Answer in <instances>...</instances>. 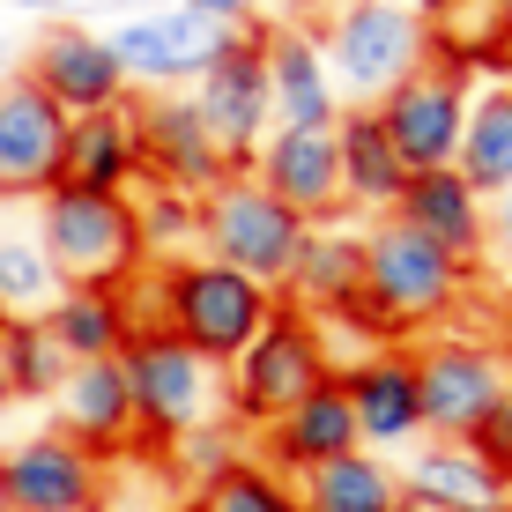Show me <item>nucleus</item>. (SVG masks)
Wrapping results in <instances>:
<instances>
[{"label":"nucleus","mask_w":512,"mask_h":512,"mask_svg":"<svg viewBox=\"0 0 512 512\" xmlns=\"http://www.w3.org/2000/svg\"><path fill=\"white\" fill-rule=\"evenodd\" d=\"M468 446H475V453H483V461H490V468H505V475H512V386H505V394H498V409H490V416H483V431H475V438H468Z\"/></svg>","instance_id":"72a5a7b5"},{"label":"nucleus","mask_w":512,"mask_h":512,"mask_svg":"<svg viewBox=\"0 0 512 512\" xmlns=\"http://www.w3.org/2000/svg\"><path fill=\"white\" fill-rule=\"evenodd\" d=\"M268 97L275 127L297 134H334V119H342V90H334L327 52L305 23H268Z\"/></svg>","instance_id":"aec40b11"},{"label":"nucleus","mask_w":512,"mask_h":512,"mask_svg":"<svg viewBox=\"0 0 512 512\" xmlns=\"http://www.w3.org/2000/svg\"><path fill=\"white\" fill-rule=\"evenodd\" d=\"M0 512H8V505H0Z\"/></svg>","instance_id":"c03bdc74"},{"label":"nucleus","mask_w":512,"mask_h":512,"mask_svg":"<svg viewBox=\"0 0 512 512\" xmlns=\"http://www.w3.org/2000/svg\"><path fill=\"white\" fill-rule=\"evenodd\" d=\"M253 171L260 186L275 193L282 208H297L305 223H327L342 208V156H334V134H297V127H275L268 141L253 149Z\"/></svg>","instance_id":"412c9836"},{"label":"nucleus","mask_w":512,"mask_h":512,"mask_svg":"<svg viewBox=\"0 0 512 512\" xmlns=\"http://www.w3.org/2000/svg\"><path fill=\"white\" fill-rule=\"evenodd\" d=\"M179 8L208 15V23H216V30H238V23H253V0H179Z\"/></svg>","instance_id":"f704fd0d"},{"label":"nucleus","mask_w":512,"mask_h":512,"mask_svg":"<svg viewBox=\"0 0 512 512\" xmlns=\"http://www.w3.org/2000/svg\"><path fill=\"white\" fill-rule=\"evenodd\" d=\"M223 38L231 30H216L208 15L193 8H156V15H134V23L112 30V52L119 67H127V82H141V90H186V82L208 75V60L223 52Z\"/></svg>","instance_id":"ddd939ff"},{"label":"nucleus","mask_w":512,"mask_h":512,"mask_svg":"<svg viewBox=\"0 0 512 512\" xmlns=\"http://www.w3.org/2000/svg\"><path fill=\"white\" fill-rule=\"evenodd\" d=\"M297 505L305 512H394L401 505V475L386 468V453H342V461L297 475Z\"/></svg>","instance_id":"bb28decb"},{"label":"nucleus","mask_w":512,"mask_h":512,"mask_svg":"<svg viewBox=\"0 0 512 512\" xmlns=\"http://www.w3.org/2000/svg\"><path fill=\"white\" fill-rule=\"evenodd\" d=\"M134 216H141V245H149V260H186V245H201V201H193V193L141 186Z\"/></svg>","instance_id":"473e14b6"},{"label":"nucleus","mask_w":512,"mask_h":512,"mask_svg":"<svg viewBox=\"0 0 512 512\" xmlns=\"http://www.w3.org/2000/svg\"><path fill=\"white\" fill-rule=\"evenodd\" d=\"M394 216L409 223L416 238H431L446 260H461L468 275L483 268V253H490V201H483V193H475L453 164H446V171H409Z\"/></svg>","instance_id":"a211bd4d"},{"label":"nucleus","mask_w":512,"mask_h":512,"mask_svg":"<svg viewBox=\"0 0 512 512\" xmlns=\"http://www.w3.org/2000/svg\"><path fill=\"white\" fill-rule=\"evenodd\" d=\"M134 141H141V186H171V193H193V201H201L208 186L231 179L201 104L179 97V90L134 104Z\"/></svg>","instance_id":"9b49d317"},{"label":"nucleus","mask_w":512,"mask_h":512,"mask_svg":"<svg viewBox=\"0 0 512 512\" xmlns=\"http://www.w3.org/2000/svg\"><path fill=\"white\" fill-rule=\"evenodd\" d=\"M38 90L60 104L67 119H82V112H112V104H127V67H119V52L112 38H97V30H82V23H52L38 45H30V67H23Z\"/></svg>","instance_id":"2eb2a0df"},{"label":"nucleus","mask_w":512,"mask_h":512,"mask_svg":"<svg viewBox=\"0 0 512 512\" xmlns=\"http://www.w3.org/2000/svg\"><path fill=\"white\" fill-rule=\"evenodd\" d=\"M15 8H38V15H52V8H60V0H15Z\"/></svg>","instance_id":"a19ab883"},{"label":"nucleus","mask_w":512,"mask_h":512,"mask_svg":"<svg viewBox=\"0 0 512 512\" xmlns=\"http://www.w3.org/2000/svg\"><path fill=\"white\" fill-rule=\"evenodd\" d=\"M312 223L297 216V208H282L268 186L253 179V171H231L223 186L201 193V253L223 260V268L253 275L260 290L282 297V282H290L297 253H305Z\"/></svg>","instance_id":"423d86ee"},{"label":"nucleus","mask_w":512,"mask_h":512,"mask_svg":"<svg viewBox=\"0 0 512 512\" xmlns=\"http://www.w3.org/2000/svg\"><path fill=\"white\" fill-rule=\"evenodd\" d=\"M38 245L67 290H127L149 268L134 193H82V186L38 193Z\"/></svg>","instance_id":"f03ea898"},{"label":"nucleus","mask_w":512,"mask_h":512,"mask_svg":"<svg viewBox=\"0 0 512 512\" xmlns=\"http://www.w3.org/2000/svg\"><path fill=\"white\" fill-rule=\"evenodd\" d=\"M60 186H82V193H134V186H141L134 104H112V112H82V119H67Z\"/></svg>","instance_id":"5701e85b"},{"label":"nucleus","mask_w":512,"mask_h":512,"mask_svg":"<svg viewBox=\"0 0 512 512\" xmlns=\"http://www.w3.org/2000/svg\"><path fill=\"white\" fill-rule=\"evenodd\" d=\"M45 334L67 349V364H97L134 342V312L119 290H60V305L45 312Z\"/></svg>","instance_id":"a878e982"},{"label":"nucleus","mask_w":512,"mask_h":512,"mask_svg":"<svg viewBox=\"0 0 512 512\" xmlns=\"http://www.w3.org/2000/svg\"><path fill=\"white\" fill-rule=\"evenodd\" d=\"M52 431L75 438L82 453H97V461H119V453L141 446L134 431V394H127V364L119 357H97V364H67L60 394H52Z\"/></svg>","instance_id":"f3484780"},{"label":"nucleus","mask_w":512,"mask_h":512,"mask_svg":"<svg viewBox=\"0 0 512 512\" xmlns=\"http://www.w3.org/2000/svg\"><path fill=\"white\" fill-rule=\"evenodd\" d=\"M312 38L327 52L334 90L357 97V104H379L394 82H409L416 67L431 60V30H423L409 8H394V0H342Z\"/></svg>","instance_id":"0eeeda50"},{"label":"nucleus","mask_w":512,"mask_h":512,"mask_svg":"<svg viewBox=\"0 0 512 512\" xmlns=\"http://www.w3.org/2000/svg\"><path fill=\"white\" fill-rule=\"evenodd\" d=\"M416 386H423V438H475L483 416L498 409L512 386L498 342L475 334H438L431 349H416Z\"/></svg>","instance_id":"1a4fd4ad"},{"label":"nucleus","mask_w":512,"mask_h":512,"mask_svg":"<svg viewBox=\"0 0 512 512\" xmlns=\"http://www.w3.org/2000/svg\"><path fill=\"white\" fill-rule=\"evenodd\" d=\"M431 30V67H446V75H475L483 60H498L512 52V0H453Z\"/></svg>","instance_id":"cd10ccee"},{"label":"nucleus","mask_w":512,"mask_h":512,"mask_svg":"<svg viewBox=\"0 0 512 512\" xmlns=\"http://www.w3.org/2000/svg\"><path fill=\"white\" fill-rule=\"evenodd\" d=\"M60 149H67V112L30 75H8L0 82V201L52 193L60 186Z\"/></svg>","instance_id":"4468645a"},{"label":"nucleus","mask_w":512,"mask_h":512,"mask_svg":"<svg viewBox=\"0 0 512 512\" xmlns=\"http://www.w3.org/2000/svg\"><path fill=\"white\" fill-rule=\"evenodd\" d=\"M401 490H416V498H431L446 512H505L512 505V475L490 468L468 438H431V446L416 453V468H409Z\"/></svg>","instance_id":"393cba45"},{"label":"nucleus","mask_w":512,"mask_h":512,"mask_svg":"<svg viewBox=\"0 0 512 512\" xmlns=\"http://www.w3.org/2000/svg\"><path fill=\"white\" fill-rule=\"evenodd\" d=\"M490 238H498V245H505V253H512V193H505V201H498V216H490Z\"/></svg>","instance_id":"4c0bfd02"},{"label":"nucleus","mask_w":512,"mask_h":512,"mask_svg":"<svg viewBox=\"0 0 512 512\" xmlns=\"http://www.w3.org/2000/svg\"><path fill=\"white\" fill-rule=\"evenodd\" d=\"M334 372H342V364H334V349H327V327L305 320L297 305H275V320L253 334V349L223 372V409H231V423H245V431H268L282 409L320 394Z\"/></svg>","instance_id":"39448f33"},{"label":"nucleus","mask_w":512,"mask_h":512,"mask_svg":"<svg viewBox=\"0 0 512 512\" xmlns=\"http://www.w3.org/2000/svg\"><path fill=\"white\" fill-rule=\"evenodd\" d=\"M468 75H446V67H431L423 60L409 82H394L372 112H379V127L386 141L401 149V164L409 171H446L453 156H461V134H468Z\"/></svg>","instance_id":"9d476101"},{"label":"nucleus","mask_w":512,"mask_h":512,"mask_svg":"<svg viewBox=\"0 0 512 512\" xmlns=\"http://www.w3.org/2000/svg\"><path fill=\"white\" fill-rule=\"evenodd\" d=\"M364 297V231H327V223H312L305 253H297L290 282H282V305H297L305 320L334 327L342 312H357Z\"/></svg>","instance_id":"4be33fe9"},{"label":"nucleus","mask_w":512,"mask_h":512,"mask_svg":"<svg viewBox=\"0 0 512 512\" xmlns=\"http://www.w3.org/2000/svg\"><path fill=\"white\" fill-rule=\"evenodd\" d=\"M156 268H164V334H179L193 357H208L216 372H231L282 305L275 290H260L253 275L223 268V260H208V253L156 260Z\"/></svg>","instance_id":"7ed1b4c3"},{"label":"nucleus","mask_w":512,"mask_h":512,"mask_svg":"<svg viewBox=\"0 0 512 512\" xmlns=\"http://www.w3.org/2000/svg\"><path fill=\"white\" fill-rule=\"evenodd\" d=\"M453 171H461L483 201H505L512 193V82H498V90H483L468 104V134H461Z\"/></svg>","instance_id":"c85d7f7f"},{"label":"nucleus","mask_w":512,"mask_h":512,"mask_svg":"<svg viewBox=\"0 0 512 512\" xmlns=\"http://www.w3.org/2000/svg\"><path fill=\"white\" fill-rule=\"evenodd\" d=\"M461 297H468L461 260H446L401 216H379L372 231H364V297H357V312H342V320L386 349V342L423 334V327H446Z\"/></svg>","instance_id":"f257e3e1"},{"label":"nucleus","mask_w":512,"mask_h":512,"mask_svg":"<svg viewBox=\"0 0 512 512\" xmlns=\"http://www.w3.org/2000/svg\"><path fill=\"white\" fill-rule=\"evenodd\" d=\"M0 364H8L15 401H52L67 379V349L45 334V320H0Z\"/></svg>","instance_id":"2f4dec72"},{"label":"nucleus","mask_w":512,"mask_h":512,"mask_svg":"<svg viewBox=\"0 0 512 512\" xmlns=\"http://www.w3.org/2000/svg\"><path fill=\"white\" fill-rule=\"evenodd\" d=\"M60 268L45 260L38 245V223L30 231H0V312L8 320H45L52 305H60Z\"/></svg>","instance_id":"7c9ffc66"},{"label":"nucleus","mask_w":512,"mask_h":512,"mask_svg":"<svg viewBox=\"0 0 512 512\" xmlns=\"http://www.w3.org/2000/svg\"><path fill=\"white\" fill-rule=\"evenodd\" d=\"M334 156H342V201L372 208V216H394L401 186H409V164H401V149L386 141L372 104H342V119H334Z\"/></svg>","instance_id":"b1692460"},{"label":"nucleus","mask_w":512,"mask_h":512,"mask_svg":"<svg viewBox=\"0 0 512 512\" xmlns=\"http://www.w3.org/2000/svg\"><path fill=\"white\" fill-rule=\"evenodd\" d=\"M394 8H409V15H416V23H438V15H446V8H453V0H394Z\"/></svg>","instance_id":"e433bc0d"},{"label":"nucleus","mask_w":512,"mask_h":512,"mask_svg":"<svg viewBox=\"0 0 512 512\" xmlns=\"http://www.w3.org/2000/svg\"><path fill=\"white\" fill-rule=\"evenodd\" d=\"M119 364H127L134 431H141L134 453H164V461H171L179 438H193L201 423L223 416V372L208 357H193L179 334H164V327L134 334V342L119 349Z\"/></svg>","instance_id":"20e7f679"},{"label":"nucleus","mask_w":512,"mask_h":512,"mask_svg":"<svg viewBox=\"0 0 512 512\" xmlns=\"http://www.w3.org/2000/svg\"><path fill=\"white\" fill-rule=\"evenodd\" d=\"M8 401H15V386H8V364H0V409H8Z\"/></svg>","instance_id":"ea45409f"},{"label":"nucleus","mask_w":512,"mask_h":512,"mask_svg":"<svg viewBox=\"0 0 512 512\" xmlns=\"http://www.w3.org/2000/svg\"><path fill=\"white\" fill-rule=\"evenodd\" d=\"M394 512H446V505H431V498H416V490H401V505Z\"/></svg>","instance_id":"58836bf2"},{"label":"nucleus","mask_w":512,"mask_h":512,"mask_svg":"<svg viewBox=\"0 0 512 512\" xmlns=\"http://www.w3.org/2000/svg\"><path fill=\"white\" fill-rule=\"evenodd\" d=\"M0 320H8V312H0Z\"/></svg>","instance_id":"37998d69"},{"label":"nucleus","mask_w":512,"mask_h":512,"mask_svg":"<svg viewBox=\"0 0 512 512\" xmlns=\"http://www.w3.org/2000/svg\"><path fill=\"white\" fill-rule=\"evenodd\" d=\"M8 75H15V67H8V45H0V82H8Z\"/></svg>","instance_id":"79ce46f5"},{"label":"nucleus","mask_w":512,"mask_h":512,"mask_svg":"<svg viewBox=\"0 0 512 512\" xmlns=\"http://www.w3.org/2000/svg\"><path fill=\"white\" fill-rule=\"evenodd\" d=\"M193 104H201L208 134H216L223 164L245 171L253 149L275 134V97H268V23H238L223 52L208 60V75L193 82Z\"/></svg>","instance_id":"6e6552de"},{"label":"nucleus","mask_w":512,"mask_h":512,"mask_svg":"<svg viewBox=\"0 0 512 512\" xmlns=\"http://www.w3.org/2000/svg\"><path fill=\"white\" fill-rule=\"evenodd\" d=\"M498 357H505V372H512V290H505V305H498Z\"/></svg>","instance_id":"c9c22d12"},{"label":"nucleus","mask_w":512,"mask_h":512,"mask_svg":"<svg viewBox=\"0 0 512 512\" xmlns=\"http://www.w3.org/2000/svg\"><path fill=\"white\" fill-rule=\"evenodd\" d=\"M364 438H357V416H349V394H342V372H334L320 394H305L297 409H282L268 431H260V453L253 461H268L275 475H312V468H327V461H342V453H357Z\"/></svg>","instance_id":"6ab92c4d"},{"label":"nucleus","mask_w":512,"mask_h":512,"mask_svg":"<svg viewBox=\"0 0 512 512\" xmlns=\"http://www.w3.org/2000/svg\"><path fill=\"white\" fill-rule=\"evenodd\" d=\"M342 394H349V416H357L364 453H394V446H416V438H423L416 349L386 342V349H372V357L342 364Z\"/></svg>","instance_id":"dca6fc26"},{"label":"nucleus","mask_w":512,"mask_h":512,"mask_svg":"<svg viewBox=\"0 0 512 512\" xmlns=\"http://www.w3.org/2000/svg\"><path fill=\"white\" fill-rule=\"evenodd\" d=\"M186 512H305V505H297V483H290V475H275L268 461L238 453V461H223L216 475H201V483H193V505H186Z\"/></svg>","instance_id":"c756f323"},{"label":"nucleus","mask_w":512,"mask_h":512,"mask_svg":"<svg viewBox=\"0 0 512 512\" xmlns=\"http://www.w3.org/2000/svg\"><path fill=\"white\" fill-rule=\"evenodd\" d=\"M0 505L8 512H97L104 505V461L60 431H38V438L0 453Z\"/></svg>","instance_id":"f8f14e48"}]
</instances>
